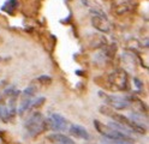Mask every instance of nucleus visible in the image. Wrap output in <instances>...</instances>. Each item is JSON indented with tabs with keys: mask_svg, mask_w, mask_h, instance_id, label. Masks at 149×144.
Segmentation results:
<instances>
[{
	"mask_svg": "<svg viewBox=\"0 0 149 144\" xmlns=\"http://www.w3.org/2000/svg\"><path fill=\"white\" fill-rule=\"evenodd\" d=\"M94 127L100 134H102L106 139L113 142L114 144H132L131 137H129L125 132H123L124 130L120 129L116 124L105 125L100 120H94Z\"/></svg>",
	"mask_w": 149,
	"mask_h": 144,
	"instance_id": "nucleus-1",
	"label": "nucleus"
},
{
	"mask_svg": "<svg viewBox=\"0 0 149 144\" xmlns=\"http://www.w3.org/2000/svg\"><path fill=\"white\" fill-rule=\"evenodd\" d=\"M100 112L102 114L107 115V117L111 118L112 120H114V124L118 125L120 129L130 131V132H136V133H144L146 132V129L142 126V125H139L135 120L129 119L127 117H125V115L116 112L114 109H112L111 107L102 106V107H100Z\"/></svg>",
	"mask_w": 149,
	"mask_h": 144,
	"instance_id": "nucleus-2",
	"label": "nucleus"
},
{
	"mask_svg": "<svg viewBox=\"0 0 149 144\" xmlns=\"http://www.w3.org/2000/svg\"><path fill=\"white\" fill-rule=\"evenodd\" d=\"M24 129L29 137H36L47 130V120L40 112H35L25 121Z\"/></svg>",
	"mask_w": 149,
	"mask_h": 144,
	"instance_id": "nucleus-3",
	"label": "nucleus"
},
{
	"mask_svg": "<svg viewBox=\"0 0 149 144\" xmlns=\"http://www.w3.org/2000/svg\"><path fill=\"white\" fill-rule=\"evenodd\" d=\"M112 89L117 91H126L129 89V76L124 70H116L108 76Z\"/></svg>",
	"mask_w": 149,
	"mask_h": 144,
	"instance_id": "nucleus-4",
	"label": "nucleus"
},
{
	"mask_svg": "<svg viewBox=\"0 0 149 144\" xmlns=\"http://www.w3.org/2000/svg\"><path fill=\"white\" fill-rule=\"evenodd\" d=\"M104 100L108 104V107H111L114 111L126 109L131 104V99L120 95H104Z\"/></svg>",
	"mask_w": 149,
	"mask_h": 144,
	"instance_id": "nucleus-5",
	"label": "nucleus"
},
{
	"mask_svg": "<svg viewBox=\"0 0 149 144\" xmlns=\"http://www.w3.org/2000/svg\"><path fill=\"white\" fill-rule=\"evenodd\" d=\"M91 24L96 29V30H99L101 33H108L111 30V22L108 21V18L101 11L93 12Z\"/></svg>",
	"mask_w": 149,
	"mask_h": 144,
	"instance_id": "nucleus-6",
	"label": "nucleus"
},
{
	"mask_svg": "<svg viewBox=\"0 0 149 144\" xmlns=\"http://www.w3.org/2000/svg\"><path fill=\"white\" fill-rule=\"evenodd\" d=\"M46 120H47V129H51L52 131H55V132L66 130L68 125H69L68 120L59 113L51 114L48 119H46Z\"/></svg>",
	"mask_w": 149,
	"mask_h": 144,
	"instance_id": "nucleus-7",
	"label": "nucleus"
},
{
	"mask_svg": "<svg viewBox=\"0 0 149 144\" xmlns=\"http://www.w3.org/2000/svg\"><path fill=\"white\" fill-rule=\"evenodd\" d=\"M69 132L70 134H72L73 137H76V138H82V139H89V133L88 131L81 126V125H76V124H72L71 126L69 127Z\"/></svg>",
	"mask_w": 149,
	"mask_h": 144,
	"instance_id": "nucleus-8",
	"label": "nucleus"
},
{
	"mask_svg": "<svg viewBox=\"0 0 149 144\" xmlns=\"http://www.w3.org/2000/svg\"><path fill=\"white\" fill-rule=\"evenodd\" d=\"M48 141H51L54 144H76L74 141H72L70 137L65 136V134H63V133H58V132L49 134Z\"/></svg>",
	"mask_w": 149,
	"mask_h": 144,
	"instance_id": "nucleus-9",
	"label": "nucleus"
},
{
	"mask_svg": "<svg viewBox=\"0 0 149 144\" xmlns=\"http://www.w3.org/2000/svg\"><path fill=\"white\" fill-rule=\"evenodd\" d=\"M134 7H135V6H134V1H132V0H125L124 3H122L120 5L117 6L116 12H117L118 15H123V13L130 12Z\"/></svg>",
	"mask_w": 149,
	"mask_h": 144,
	"instance_id": "nucleus-10",
	"label": "nucleus"
},
{
	"mask_svg": "<svg viewBox=\"0 0 149 144\" xmlns=\"http://www.w3.org/2000/svg\"><path fill=\"white\" fill-rule=\"evenodd\" d=\"M18 6V1L17 0H6L5 4L3 5V11L8 13V15H12L15 11H16V8Z\"/></svg>",
	"mask_w": 149,
	"mask_h": 144,
	"instance_id": "nucleus-11",
	"label": "nucleus"
},
{
	"mask_svg": "<svg viewBox=\"0 0 149 144\" xmlns=\"http://www.w3.org/2000/svg\"><path fill=\"white\" fill-rule=\"evenodd\" d=\"M39 81L40 82H42V84H48V83H51V77H47V76H42V77H40L39 78Z\"/></svg>",
	"mask_w": 149,
	"mask_h": 144,
	"instance_id": "nucleus-12",
	"label": "nucleus"
}]
</instances>
